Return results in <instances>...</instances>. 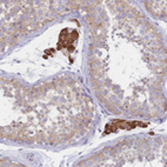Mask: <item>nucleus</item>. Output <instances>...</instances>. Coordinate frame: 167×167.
<instances>
[{
    "mask_svg": "<svg viewBox=\"0 0 167 167\" xmlns=\"http://www.w3.org/2000/svg\"><path fill=\"white\" fill-rule=\"evenodd\" d=\"M118 131V127L113 124V122H109L106 125V128H105V134H108L111 132H117Z\"/></svg>",
    "mask_w": 167,
    "mask_h": 167,
    "instance_id": "f257e3e1",
    "label": "nucleus"
}]
</instances>
